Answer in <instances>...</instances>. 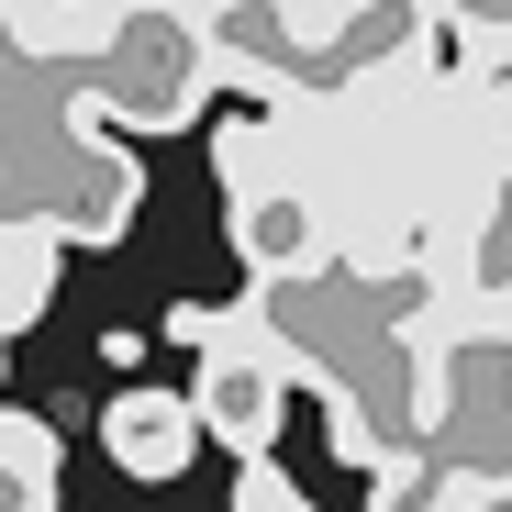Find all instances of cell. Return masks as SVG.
<instances>
[{
  "mask_svg": "<svg viewBox=\"0 0 512 512\" xmlns=\"http://www.w3.org/2000/svg\"><path fill=\"white\" fill-rule=\"evenodd\" d=\"M245 323L268 334L279 379H312L334 401V457L346 468H390L412 457V346H401V301H368L334 268L312 279H268L245 290Z\"/></svg>",
  "mask_w": 512,
  "mask_h": 512,
  "instance_id": "1",
  "label": "cell"
},
{
  "mask_svg": "<svg viewBox=\"0 0 512 512\" xmlns=\"http://www.w3.org/2000/svg\"><path fill=\"white\" fill-rule=\"evenodd\" d=\"M56 101L90 112L101 134H179L212 101V56H201L190 0H101V34L67 67Z\"/></svg>",
  "mask_w": 512,
  "mask_h": 512,
  "instance_id": "2",
  "label": "cell"
},
{
  "mask_svg": "<svg viewBox=\"0 0 512 512\" xmlns=\"http://www.w3.org/2000/svg\"><path fill=\"white\" fill-rule=\"evenodd\" d=\"M179 401H190V423H201V435H212V446H234V468H245V457H268V446H279L290 379H279V357H268V334H256L245 312H223V301H212L201 379H190Z\"/></svg>",
  "mask_w": 512,
  "mask_h": 512,
  "instance_id": "3",
  "label": "cell"
},
{
  "mask_svg": "<svg viewBox=\"0 0 512 512\" xmlns=\"http://www.w3.org/2000/svg\"><path fill=\"white\" fill-rule=\"evenodd\" d=\"M446 23L423 12V0H346V23L323 34V101L334 90H368V78H412V67H435Z\"/></svg>",
  "mask_w": 512,
  "mask_h": 512,
  "instance_id": "4",
  "label": "cell"
},
{
  "mask_svg": "<svg viewBox=\"0 0 512 512\" xmlns=\"http://www.w3.org/2000/svg\"><path fill=\"white\" fill-rule=\"evenodd\" d=\"M101 446H112V468H123V479L167 490V479L201 457V423H190V401H179V390H112V401H101Z\"/></svg>",
  "mask_w": 512,
  "mask_h": 512,
  "instance_id": "5",
  "label": "cell"
},
{
  "mask_svg": "<svg viewBox=\"0 0 512 512\" xmlns=\"http://www.w3.org/2000/svg\"><path fill=\"white\" fill-rule=\"evenodd\" d=\"M56 234H34V223H12V212H0V346H12V334L45 312V290H56Z\"/></svg>",
  "mask_w": 512,
  "mask_h": 512,
  "instance_id": "6",
  "label": "cell"
},
{
  "mask_svg": "<svg viewBox=\"0 0 512 512\" xmlns=\"http://www.w3.org/2000/svg\"><path fill=\"white\" fill-rule=\"evenodd\" d=\"M0 512H56V423L0 412Z\"/></svg>",
  "mask_w": 512,
  "mask_h": 512,
  "instance_id": "7",
  "label": "cell"
},
{
  "mask_svg": "<svg viewBox=\"0 0 512 512\" xmlns=\"http://www.w3.org/2000/svg\"><path fill=\"white\" fill-rule=\"evenodd\" d=\"M234 512H312V490H301L279 457H245V468H234Z\"/></svg>",
  "mask_w": 512,
  "mask_h": 512,
  "instance_id": "8",
  "label": "cell"
},
{
  "mask_svg": "<svg viewBox=\"0 0 512 512\" xmlns=\"http://www.w3.org/2000/svg\"><path fill=\"white\" fill-rule=\"evenodd\" d=\"M446 34H468V45H512V0H423Z\"/></svg>",
  "mask_w": 512,
  "mask_h": 512,
  "instance_id": "9",
  "label": "cell"
},
{
  "mask_svg": "<svg viewBox=\"0 0 512 512\" xmlns=\"http://www.w3.org/2000/svg\"><path fill=\"white\" fill-rule=\"evenodd\" d=\"M446 512H512V490H479V479H468V490H457Z\"/></svg>",
  "mask_w": 512,
  "mask_h": 512,
  "instance_id": "10",
  "label": "cell"
}]
</instances>
